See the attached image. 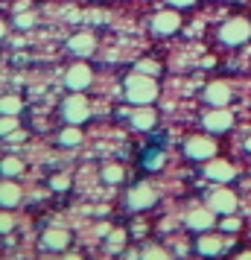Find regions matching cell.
I'll return each instance as SVG.
<instances>
[{
  "label": "cell",
  "mask_w": 251,
  "mask_h": 260,
  "mask_svg": "<svg viewBox=\"0 0 251 260\" xmlns=\"http://www.w3.org/2000/svg\"><path fill=\"white\" fill-rule=\"evenodd\" d=\"M155 96H158L155 76L140 73V71H134L126 76V100L129 103H134V106H149Z\"/></svg>",
  "instance_id": "6da1fadb"
},
{
  "label": "cell",
  "mask_w": 251,
  "mask_h": 260,
  "mask_svg": "<svg viewBox=\"0 0 251 260\" xmlns=\"http://www.w3.org/2000/svg\"><path fill=\"white\" fill-rule=\"evenodd\" d=\"M219 38H222V44H228V47L245 44V41L251 38V24L245 21V18H231L228 24H222Z\"/></svg>",
  "instance_id": "7a4b0ae2"
},
{
  "label": "cell",
  "mask_w": 251,
  "mask_h": 260,
  "mask_svg": "<svg viewBox=\"0 0 251 260\" xmlns=\"http://www.w3.org/2000/svg\"><path fill=\"white\" fill-rule=\"evenodd\" d=\"M82 91H76V96H67L64 100V106H61V117L67 120V123H85V120L91 117V106H88V100L79 96Z\"/></svg>",
  "instance_id": "3957f363"
},
{
  "label": "cell",
  "mask_w": 251,
  "mask_h": 260,
  "mask_svg": "<svg viewBox=\"0 0 251 260\" xmlns=\"http://www.w3.org/2000/svg\"><path fill=\"white\" fill-rule=\"evenodd\" d=\"M158 202V193L155 187H149V184H137L126 193V208L129 211H146V208H152Z\"/></svg>",
  "instance_id": "277c9868"
},
{
  "label": "cell",
  "mask_w": 251,
  "mask_h": 260,
  "mask_svg": "<svg viewBox=\"0 0 251 260\" xmlns=\"http://www.w3.org/2000/svg\"><path fill=\"white\" fill-rule=\"evenodd\" d=\"M231 126H234V114H231L225 106H222V108H213L210 114H204V129L213 132V135H219V132H228Z\"/></svg>",
  "instance_id": "5b68a950"
},
{
  "label": "cell",
  "mask_w": 251,
  "mask_h": 260,
  "mask_svg": "<svg viewBox=\"0 0 251 260\" xmlns=\"http://www.w3.org/2000/svg\"><path fill=\"white\" fill-rule=\"evenodd\" d=\"M184 152L190 155L193 161H207V158L216 155V143L210 138H190L187 146H184Z\"/></svg>",
  "instance_id": "8992f818"
},
{
  "label": "cell",
  "mask_w": 251,
  "mask_h": 260,
  "mask_svg": "<svg viewBox=\"0 0 251 260\" xmlns=\"http://www.w3.org/2000/svg\"><path fill=\"white\" fill-rule=\"evenodd\" d=\"M64 82H67V88L70 91H85L88 85L94 82V73H91V68L88 64H73L70 71H67V76H64Z\"/></svg>",
  "instance_id": "52a82bcc"
},
{
  "label": "cell",
  "mask_w": 251,
  "mask_h": 260,
  "mask_svg": "<svg viewBox=\"0 0 251 260\" xmlns=\"http://www.w3.org/2000/svg\"><path fill=\"white\" fill-rule=\"evenodd\" d=\"M210 208H213L216 213H222V216H228V213H234L237 211V196H234V193H231V190H213V193H210Z\"/></svg>",
  "instance_id": "ba28073f"
},
{
  "label": "cell",
  "mask_w": 251,
  "mask_h": 260,
  "mask_svg": "<svg viewBox=\"0 0 251 260\" xmlns=\"http://www.w3.org/2000/svg\"><path fill=\"white\" fill-rule=\"evenodd\" d=\"M178 26H181L178 12H158L155 18H152V32H158V36H169V32H175Z\"/></svg>",
  "instance_id": "9c48e42d"
},
{
  "label": "cell",
  "mask_w": 251,
  "mask_h": 260,
  "mask_svg": "<svg viewBox=\"0 0 251 260\" xmlns=\"http://www.w3.org/2000/svg\"><path fill=\"white\" fill-rule=\"evenodd\" d=\"M41 243H44V248H50V251H64V248L70 246V234H67L64 228H47L44 237H41Z\"/></svg>",
  "instance_id": "30bf717a"
},
{
  "label": "cell",
  "mask_w": 251,
  "mask_h": 260,
  "mask_svg": "<svg viewBox=\"0 0 251 260\" xmlns=\"http://www.w3.org/2000/svg\"><path fill=\"white\" fill-rule=\"evenodd\" d=\"M204 176L210 178V181H219V184H225L231 178L237 176V170L228 164V161H210V164L204 167Z\"/></svg>",
  "instance_id": "8fae6325"
},
{
  "label": "cell",
  "mask_w": 251,
  "mask_h": 260,
  "mask_svg": "<svg viewBox=\"0 0 251 260\" xmlns=\"http://www.w3.org/2000/svg\"><path fill=\"white\" fill-rule=\"evenodd\" d=\"M204 100L213 108H222V106H228V100H231V88H228L225 82H210L204 88Z\"/></svg>",
  "instance_id": "7c38bea8"
},
{
  "label": "cell",
  "mask_w": 251,
  "mask_h": 260,
  "mask_svg": "<svg viewBox=\"0 0 251 260\" xmlns=\"http://www.w3.org/2000/svg\"><path fill=\"white\" fill-rule=\"evenodd\" d=\"M67 47H70L76 56H91L94 47H96V41H94L91 32H79V36H73L70 41H67Z\"/></svg>",
  "instance_id": "4fadbf2b"
},
{
  "label": "cell",
  "mask_w": 251,
  "mask_h": 260,
  "mask_svg": "<svg viewBox=\"0 0 251 260\" xmlns=\"http://www.w3.org/2000/svg\"><path fill=\"white\" fill-rule=\"evenodd\" d=\"M129 120H132V126L137 132H146V129H152V126H155L158 117H155V111H152L149 106H140L137 111H132V117H129Z\"/></svg>",
  "instance_id": "5bb4252c"
},
{
  "label": "cell",
  "mask_w": 251,
  "mask_h": 260,
  "mask_svg": "<svg viewBox=\"0 0 251 260\" xmlns=\"http://www.w3.org/2000/svg\"><path fill=\"white\" fill-rule=\"evenodd\" d=\"M213 213H216L213 208H210V211H193V213H187V225H190L193 231H207V228L216 222Z\"/></svg>",
  "instance_id": "9a60e30c"
},
{
  "label": "cell",
  "mask_w": 251,
  "mask_h": 260,
  "mask_svg": "<svg viewBox=\"0 0 251 260\" xmlns=\"http://www.w3.org/2000/svg\"><path fill=\"white\" fill-rule=\"evenodd\" d=\"M0 202H3V208L9 211V208H15L18 202H21V187L18 184H12L9 178L3 181V187H0Z\"/></svg>",
  "instance_id": "2e32d148"
},
{
  "label": "cell",
  "mask_w": 251,
  "mask_h": 260,
  "mask_svg": "<svg viewBox=\"0 0 251 260\" xmlns=\"http://www.w3.org/2000/svg\"><path fill=\"white\" fill-rule=\"evenodd\" d=\"M196 251H199V254H207V257H210V254H219V251H222V240H219V237H199V240H196Z\"/></svg>",
  "instance_id": "e0dca14e"
},
{
  "label": "cell",
  "mask_w": 251,
  "mask_h": 260,
  "mask_svg": "<svg viewBox=\"0 0 251 260\" xmlns=\"http://www.w3.org/2000/svg\"><path fill=\"white\" fill-rule=\"evenodd\" d=\"M59 143L61 146H76V143H82V129H79L76 123H67V129L59 132Z\"/></svg>",
  "instance_id": "ac0fdd59"
},
{
  "label": "cell",
  "mask_w": 251,
  "mask_h": 260,
  "mask_svg": "<svg viewBox=\"0 0 251 260\" xmlns=\"http://www.w3.org/2000/svg\"><path fill=\"white\" fill-rule=\"evenodd\" d=\"M0 111H3V114H18V111H21V100L15 94H6L0 100Z\"/></svg>",
  "instance_id": "d6986e66"
},
{
  "label": "cell",
  "mask_w": 251,
  "mask_h": 260,
  "mask_svg": "<svg viewBox=\"0 0 251 260\" xmlns=\"http://www.w3.org/2000/svg\"><path fill=\"white\" fill-rule=\"evenodd\" d=\"M102 181H108V184H117V181H123V167H117V164L102 167Z\"/></svg>",
  "instance_id": "ffe728a7"
},
{
  "label": "cell",
  "mask_w": 251,
  "mask_h": 260,
  "mask_svg": "<svg viewBox=\"0 0 251 260\" xmlns=\"http://www.w3.org/2000/svg\"><path fill=\"white\" fill-rule=\"evenodd\" d=\"M18 173H24V164H21V158H3V176L12 178Z\"/></svg>",
  "instance_id": "44dd1931"
},
{
  "label": "cell",
  "mask_w": 251,
  "mask_h": 260,
  "mask_svg": "<svg viewBox=\"0 0 251 260\" xmlns=\"http://www.w3.org/2000/svg\"><path fill=\"white\" fill-rule=\"evenodd\" d=\"M140 257H146V260H167V251L164 248H158V246H146L144 251H140Z\"/></svg>",
  "instance_id": "7402d4cb"
},
{
  "label": "cell",
  "mask_w": 251,
  "mask_h": 260,
  "mask_svg": "<svg viewBox=\"0 0 251 260\" xmlns=\"http://www.w3.org/2000/svg\"><path fill=\"white\" fill-rule=\"evenodd\" d=\"M32 24H35V15L32 12H21L18 18H15V26H18V29H29Z\"/></svg>",
  "instance_id": "603a6c76"
},
{
  "label": "cell",
  "mask_w": 251,
  "mask_h": 260,
  "mask_svg": "<svg viewBox=\"0 0 251 260\" xmlns=\"http://www.w3.org/2000/svg\"><path fill=\"white\" fill-rule=\"evenodd\" d=\"M134 71H140V73H149V76H155L161 68H158V61H149V59H144V61H137V68Z\"/></svg>",
  "instance_id": "cb8c5ba5"
},
{
  "label": "cell",
  "mask_w": 251,
  "mask_h": 260,
  "mask_svg": "<svg viewBox=\"0 0 251 260\" xmlns=\"http://www.w3.org/2000/svg\"><path fill=\"white\" fill-rule=\"evenodd\" d=\"M161 164H164V155L161 152H149L146 155V170H161Z\"/></svg>",
  "instance_id": "d4e9b609"
},
{
  "label": "cell",
  "mask_w": 251,
  "mask_h": 260,
  "mask_svg": "<svg viewBox=\"0 0 251 260\" xmlns=\"http://www.w3.org/2000/svg\"><path fill=\"white\" fill-rule=\"evenodd\" d=\"M50 187H53V190H67V187H70V178H67V176H53Z\"/></svg>",
  "instance_id": "484cf974"
},
{
  "label": "cell",
  "mask_w": 251,
  "mask_h": 260,
  "mask_svg": "<svg viewBox=\"0 0 251 260\" xmlns=\"http://www.w3.org/2000/svg\"><path fill=\"white\" fill-rule=\"evenodd\" d=\"M18 126V120H15V114H3V126H0V132L3 135H9V132Z\"/></svg>",
  "instance_id": "4316f807"
},
{
  "label": "cell",
  "mask_w": 251,
  "mask_h": 260,
  "mask_svg": "<svg viewBox=\"0 0 251 260\" xmlns=\"http://www.w3.org/2000/svg\"><path fill=\"white\" fill-rule=\"evenodd\" d=\"M237 228H239L237 216H225V219H222V231H237Z\"/></svg>",
  "instance_id": "83f0119b"
},
{
  "label": "cell",
  "mask_w": 251,
  "mask_h": 260,
  "mask_svg": "<svg viewBox=\"0 0 251 260\" xmlns=\"http://www.w3.org/2000/svg\"><path fill=\"white\" fill-rule=\"evenodd\" d=\"M123 240H126V234H123V231H114V234H111V240H108V246L120 248V246H123Z\"/></svg>",
  "instance_id": "f1b7e54d"
},
{
  "label": "cell",
  "mask_w": 251,
  "mask_h": 260,
  "mask_svg": "<svg viewBox=\"0 0 251 260\" xmlns=\"http://www.w3.org/2000/svg\"><path fill=\"white\" fill-rule=\"evenodd\" d=\"M0 228H3V234L12 228V216H9V213H3V219H0Z\"/></svg>",
  "instance_id": "f546056e"
},
{
  "label": "cell",
  "mask_w": 251,
  "mask_h": 260,
  "mask_svg": "<svg viewBox=\"0 0 251 260\" xmlns=\"http://www.w3.org/2000/svg\"><path fill=\"white\" fill-rule=\"evenodd\" d=\"M167 3H172V6H175V9H178V6H193V3H196V0H167Z\"/></svg>",
  "instance_id": "4dcf8cb0"
},
{
  "label": "cell",
  "mask_w": 251,
  "mask_h": 260,
  "mask_svg": "<svg viewBox=\"0 0 251 260\" xmlns=\"http://www.w3.org/2000/svg\"><path fill=\"white\" fill-rule=\"evenodd\" d=\"M245 149H248V152H251V138H248V141H245Z\"/></svg>",
  "instance_id": "1f68e13d"
}]
</instances>
